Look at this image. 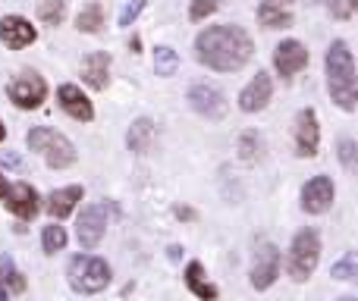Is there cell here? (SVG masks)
Returning a JSON list of instances; mask_svg holds the SVG:
<instances>
[{
	"label": "cell",
	"instance_id": "obj_2",
	"mask_svg": "<svg viewBox=\"0 0 358 301\" xmlns=\"http://www.w3.org/2000/svg\"><path fill=\"white\" fill-rule=\"evenodd\" d=\"M327 88H330V98L340 110L355 113L358 107V79H355V57L349 50V44L343 38H336L334 44L327 47Z\"/></svg>",
	"mask_w": 358,
	"mask_h": 301
},
{
	"label": "cell",
	"instance_id": "obj_32",
	"mask_svg": "<svg viewBox=\"0 0 358 301\" xmlns=\"http://www.w3.org/2000/svg\"><path fill=\"white\" fill-rule=\"evenodd\" d=\"M0 166H6V170H22V160L13 151H0Z\"/></svg>",
	"mask_w": 358,
	"mask_h": 301
},
{
	"label": "cell",
	"instance_id": "obj_25",
	"mask_svg": "<svg viewBox=\"0 0 358 301\" xmlns=\"http://www.w3.org/2000/svg\"><path fill=\"white\" fill-rule=\"evenodd\" d=\"M66 13H69L66 0H41V3H38V19H41L44 25H60L63 19H66Z\"/></svg>",
	"mask_w": 358,
	"mask_h": 301
},
{
	"label": "cell",
	"instance_id": "obj_37",
	"mask_svg": "<svg viewBox=\"0 0 358 301\" xmlns=\"http://www.w3.org/2000/svg\"><path fill=\"white\" fill-rule=\"evenodd\" d=\"M3 138H6V126L0 123V142H3Z\"/></svg>",
	"mask_w": 358,
	"mask_h": 301
},
{
	"label": "cell",
	"instance_id": "obj_6",
	"mask_svg": "<svg viewBox=\"0 0 358 301\" xmlns=\"http://www.w3.org/2000/svg\"><path fill=\"white\" fill-rule=\"evenodd\" d=\"M6 98L19 107V110H38L48 98V82L35 73V69H22L10 79L6 85Z\"/></svg>",
	"mask_w": 358,
	"mask_h": 301
},
{
	"label": "cell",
	"instance_id": "obj_20",
	"mask_svg": "<svg viewBox=\"0 0 358 301\" xmlns=\"http://www.w3.org/2000/svg\"><path fill=\"white\" fill-rule=\"evenodd\" d=\"M155 123H151L148 117H138L136 123L129 126V132H126V148L132 154H148L151 145H155Z\"/></svg>",
	"mask_w": 358,
	"mask_h": 301
},
{
	"label": "cell",
	"instance_id": "obj_18",
	"mask_svg": "<svg viewBox=\"0 0 358 301\" xmlns=\"http://www.w3.org/2000/svg\"><path fill=\"white\" fill-rule=\"evenodd\" d=\"M292 3L296 0H261L258 22L264 29H289L292 25Z\"/></svg>",
	"mask_w": 358,
	"mask_h": 301
},
{
	"label": "cell",
	"instance_id": "obj_26",
	"mask_svg": "<svg viewBox=\"0 0 358 301\" xmlns=\"http://www.w3.org/2000/svg\"><path fill=\"white\" fill-rule=\"evenodd\" d=\"M41 248H44V254L63 251V248H66V229L57 226V223L44 226V233H41Z\"/></svg>",
	"mask_w": 358,
	"mask_h": 301
},
{
	"label": "cell",
	"instance_id": "obj_21",
	"mask_svg": "<svg viewBox=\"0 0 358 301\" xmlns=\"http://www.w3.org/2000/svg\"><path fill=\"white\" fill-rule=\"evenodd\" d=\"M185 286H189V292L195 298L201 301H214L220 292H217V286L208 283V277H204V267L198 264V260H192L189 267H185Z\"/></svg>",
	"mask_w": 358,
	"mask_h": 301
},
{
	"label": "cell",
	"instance_id": "obj_12",
	"mask_svg": "<svg viewBox=\"0 0 358 301\" xmlns=\"http://www.w3.org/2000/svg\"><path fill=\"white\" fill-rule=\"evenodd\" d=\"M321 148V126L315 107H305L296 117V157H315Z\"/></svg>",
	"mask_w": 358,
	"mask_h": 301
},
{
	"label": "cell",
	"instance_id": "obj_31",
	"mask_svg": "<svg viewBox=\"0 0 358 301\" xmlns=\"http://www.w3.org/2000/svg\"><path fill=\"white\" fill-rule=\"evenodd\" d=\"M340 160L346 170H355V142L352 138H343L340 142Z\"/></svg>",
	"mask_w": 358,
	"mask_h": 301
},
{
	"label": "cell",
	"instance_id": "obj_14",
	"mask_svg": "<svg viewBox=\"0 0 358 301\" xmlns=\"http://www.w3.org/2000/svg\"><path fill=\"white\" fill-rule=\"evenodd\" d=\"M0 41H3L10 50H22V47H29V44L38 41V29L25 16H16V13H13V16L0 19Z\"/></svg>",
	"mask_w": 358,
	"mask_h": 301
},
{
	"label": "cell",
	"instance_id": "obj_35",
	"mask_svg": "<svg viewBox=\"0 0 358 301\" xmlns=\"http://www.w3.org/2000/svg\"><path fill=\"white\" fill-rule=\"evenodd\" d=\"M179 251H182V248H179V245L170 248V260H179Z\"/></svg>",
	"mask_w": 358,
	"mask_h": 301
},
{
	"label": "cell",
	"instance_id": "obj_13",
	"mask_svg": "<svg viewBox=\"0 0 358 301\" xmlns=\"http://www.w3.org/2000/svg\"><path fill=\"white\" fill-rule=\"evenodd\" d=\"M273 66H277V73L283 75V79H292L296 73H302V69L308 66V47H305L302 41H296V38L277 44V50H273Z\"/></svg>",
	"mask_w": 358,
	"mask_h": 301
},
{
	"label": "cell",
	"instance_id": "obj_1",
	"mask_svg": "<svg viewBox=\"0 0 358 301\" xmlns=\"http://www.w3.org/2000/svg\"><path fill=\"white\" fill-rule=\"evenodd\" d=\"M255 54V41L242 25H210L195 38V60L214 73H239Z\"/></svg>",
	"mask_w": 358,
	"mask_h": 301
},
{
	"label": "cell",
	"instance_id": "obj_33",
	"mask_svg": "<svg viewBox=\"0 0 358 301\" xmlns=\"http://www.w3.org/2000/svg\"><path fill=\"white\" fill-rule=\"evenodd\" d=\"M330 13H334L336 19H349V13H352V10H349V6H343L340 0H330Z\"/></svg>",
	"mask_w": 358,
	"mask_h": 301
},
{
	"label": "cell",
	"instance_id": "obj_9",
	"mask_svg": "<svg viewBox=\"0 0 358 301\" xmlns=\"http://www.w3.org/2000/svg\"><path fill=\"white\" fill-rule=\"evenodd\" d=\"M336 201V185L330 176H315L302 185V210L311 216L327 214Z\"/></svg>",
	"mask_w": 358,
	"mask_h": 301
},
{
	"label": "cell",
	"instance_id": "obj_8",
	"mask_svg": "<svg viewBox=\"0 0 358 301\" xmlns=\"http://www.w3.org/2000/svg\"><path fill=\"white\" fill-rule=\"evenodd\" d=\"M280 277V248L273 242H264V245L255 251V260H252V273H248V283L252 289L264 292L277 283Z\"/></svg>",
	"mask_w": 358,
	"mask_h": 301
},
{
	"label": "cell",
	"instance_id": "obj_29",
	"mask_svg": "<svg viewBox=\"0 0 358 301\" xmlns=\"http://www.w3.org/2000/svg\"><path fill=\"white\" fill-rule=\"evenodd\" d=\"M210 13H217V0H192V6H189L192 22H201V19H208Z\"/></svg>",
	"mask_w": 358,
	"mask_h": 301
},
{
	"label": "cell",
	"instance_id": "obj_15",
	"mask_svg": "<svg viewBox=\"0 0 358 301\" xmlns=\"http://www.w3.org/2000/svg\"><path fill=\"white\" fill-rule=\"evenodd\" d=\"M271 98H273V79L267 73H258L239 91V110L242 113H258L271 104Z\"/></svg>",
	"mask_w": 358,
	"mask_h": 301
},
{
	"label": "cell",
	"instance_id": "obj_16",
	"mask_svg": "<svg viewBox=\"0 0 358 301\" xmlns=\"http://www.w3.org/2000/svg\"><path fill=\"white\" fill-rule=\"evenodd\" d=\"M57 104H60V110L69 113L76 123H92L94 119L92 101H88V94L82 91L79 85H60L57 88Z\"/></svg>",
	"mask_w": 358,
	"mask_h": 301
},
{
	"label": "cell",
	"instance_id": "obj_22",
	"mask_svg": "<svg viewBox=\"0 0 358 301\" xmlns=\"http://www.w3.org/2000/svg\"><path fill=\"white\" fill-rule=\"evenodd\" d=\"M0 292H6V295H22L25 292V277L16 270L10 254H0Z\"/></svg>",
	"mask_w": 358,
	"mask_h": 301
},
{
	"label": "cell",
	"instance_id": "obj_4",
	"mask_svg": "<svg viewBox=\"0 0 358 301\" xmlns=\"http://www.w3.org/2000/svg\"><path fill=\"white\" fill-rule=\"evenodd\" d=\"M25 145H29L35 154H41L44 163H48L50 170H66V166L76 163L73 142H69L63 132L50 129V126H35V129H29Z\"/></svg>",
	"mask_w": 358,
	"mask_h": 301
},
{
	"label": "cell",
	"instance_id": "obj_34",
	"mask_svg": "<svg viewBox=\"0 0 358 301\" xmlns=\"http://www.w3.org/2000/svg\"><path fill=\"white\" fill-rule=\"evenodd\" d=\"M173 214H176V220H195V210L192 207H176Z\"/></svg>",
	"mask_w": 358,
	"mask_h": 301
},
{
	"label": "cell",
	"instance_id": "obj_17",
	"mask_svg": "<svg viewBox=\"0 0 358 301\" xmlns=\"http://www.w3.org/2000/svg\"><path fill=\"white\" fill-rule=\"evenodd\" d=\"M82 82L94 91H104L110 85V54L107 50H94L82 60Z\"/></svg>",
	"mask_w": 358,
	"mask_h": 301
},
{
	"label": "cell",
	"instance_id": "obj_38",
	"mask_svg": "<svg viewBox=\"0 0 358 301\" xmlns=\"http://www.w3.org/2000/svg\"><path fill=\"white\" fill-rule=\"evenodd\" d=\"M346 3H349V10H355V6H358V0H346Z\"/></svg>",
	"mask_w": 358,
	"mask_h": 301
},
{
	"label": "cell",
	"instance_id": "obj_7",
	"mask_svg": "<svg viewBox=\"0 0 358 301\" xmlns=\"http://www.w3.org/2000/svg\"><path fill=\"white\" fill-rule=\"evenodd\" d=\"M189 104H192V110H195L198 117L210 119V123L223 119L227 117V110H229L227 94H223L217 85H210V82H195V85L189 88Z\"/></svg>",
	"mask_w": 358,
	"mask_h": 301
},
{
	"label": "cell",
	"instance_id": "obj_10",
	"mask_svg": "<svg viewBox=\"0 0 358 301\" xmlns=\"http://www.w3.org/2000/svg\"><path fill=\"white\" fill-rule=\"evenodd\" d=\"M104 233H107V207L104 204H88L79 216V226H76L79 245L85 248V251H92V248L101 245Z\"/></svg>",
	"mask_w": 358,
	"mask_h": 301
},
{
	"label": "cell",
	"instance_id": "obj_24",
	"mask_svg": "<svg viewBox=\"0 0 358 301\" xmlns=\"http://www.w3.org/2000/svg\"><path fill=\"white\" fill-rule=\"evenodd\" d=\"M179 69V54L173 47H167V44H161V47H155V73L161 75V79H170V75H176Z\"/></svg>",
	"mask_w": 358,
	"mask_h": 301
},
{
	"label": "cell",
	"instance_id": "obj_19",
	"mask_svg": "<svg viewBox=\"0 0 358 301\" xmlns=\"http://www.w3.org/2000/svg\"><path fill=\"white\" fill-rule=\"evenodd\" d=\"M85 198V189L82 185H66V189H57L48 195V204H44V210H48L54 220H63V216H69L76 210V204Z\"/></svg>",
	"mask_w": 358,
	"mask_h": 301
},
{
	"label": "cell",
	"instance_id": "obj_3",
	"mask_svg": "<svg viewBox=\"0 0 358 301\" xmlns=\"http://www.w3.org/2000/svg\"><path fill=\"white\" fill-rule=\"evenodd\" d=\"M66 279L76 292L82 295H98L110 286L113 270L104 258H94V254H76L66 267Z\"/></svg>",
	"mask_w": 358,
	"mask_h": 301
},
{
	"label": "cell",
	"instance_id": "obj_30",
	"mask_svg": "<svg viewBox=\"0 0 358 301\" xmlns=\"http://www.w3.org/2000/svg\"><path fill=\"white\" fill-rule=\"evenodd\" d=\"M142 10H145V0H132V3H126L123 13H120V25H123V29H129V25L138 19V13H142Z\"/></svg>",
	"mask_w": 358,
	"mask_h": 301
},
{
	"label": "cell",
	"instance_id": "obj_5",
	"mask_svg": "<svg viewBox=\"0 0 358 301\" xmlns=\"http://www.w3.org/2000/svg\"><path fill=\"white\" fill-rule=\"evenodd\" d=\"M317 260H321V235H317V229L308 226L292 239L289 254H286V270L296 283H305L317 270Z\"/></svg>",
	"mask_w": 358,
	"mask_h": 301
},
{
	"label": "cell",
	"instance_id": "obj_36",
	"mask_svg": "<svg viewBox=\"0 0 358 301\" xmlns=\"http://www.w3.org/2000/svg\"><path fill=\"white\" fill-rule=\"evenodd\" d=\"M3 191H6V179L0 176V195H3Z\"/></svg>",
	"mask_w": 358,
	"mask_h": 301
},
{
	"label": "cell",
	"instance_id": "obj_23",
	"mask_svg": "<svg viewBox=\"0 0 358 301\" xmlns=\"http://www.w3.org/2000/svg\"><path fill=\"white\" fill-rule=\"evenodd\" d=\"M76 29L85 31V35H98V31L104 29V3L92 0V3L82 6L79 16H76Z\"/></svg>",
	"mask_w": 358,
	"mask_h": 301
},
{
	"label": "cell",
	"instance_id": "obj_28",
	"mask_svg": "<svg viewBox=\"0 0 358 301\" xmlns=\"http://www.w3.org/2000/svg\"><path fill=\"white\" fill-rule=\"evenodd\" d=\"M258 148H261V142L255 132H245V135L239 138V151H242V160H245V163H255V160H258V154H255Z\"/></svg>",
	"mask_w": 358,
	"mask_h": 301
},
{
	"label": "cell",
	"instance_id": "obj_27",
	"mask_svg": "<svg viewBox=\"0 0 358 301\" xmlns=\"http://www.w3.org/2000/svg\"><path fill=\"white\" fill-rule=\"evenodd\" d=\"M330 277L334 279H343V283H349V279L358 277V264H355V251H346L340 260H336L334 267H330Z\"/></svg>",
	"mask_w": 358,
	"mask_h": 301
},
{
	"label": "cell",
	"instance_id": "obj_11",
	"mask_svg": "<svg viewBox=\"0 0 358 301\" xmlns=\"http://www.w3.org/2000/svg\"><path fill=\"white\" fill-rule=\"evenodd\" d=\"M3 204H6V210L10 214H16L19 220H31V216L41 210V198H38V191H35V185H29V182H13V185H6V191L3 195Z\"/></svg>",
	"mask_w": 358,
	"mask_h": 301
}]
</instances>
